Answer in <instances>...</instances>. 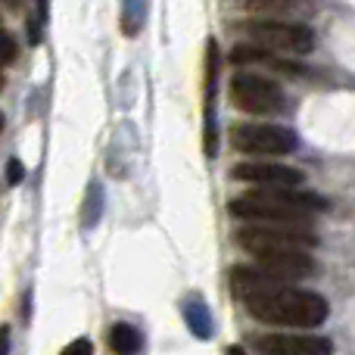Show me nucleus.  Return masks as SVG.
<instances>
[{"instance_id":"obj_6","label":"nucleus","mask_w":355,"mask_h":355,"mask_svg":"<svg viewBox=\"0 0 355 355\" xmlns=\"http://www.w3.org/2000/svg\"><path fill=\"white\" fill-rule=\"evenodd\" d=\"M237 246L246 250L250 256L275 252L284 250V246L312 250V246H318V234L312 227H296V225H243L237 231Z\"/></svg>"},{"instance_id":"obj_16","label":"nucleus","mask_w":355,"mask_h":355,"mask_svg":"<svg viewBox=\"0 0 355 355\" xmlns=\"http://www.w3.org/2000/svg\"><path fill=\"white\" fill-rule=\"evenodd\" d=\"M37 6H41V12H47V0H37Z\"/></svg>"},{"instance_id":"obj_2","label":"nucleus","mask_w":355,"mask_h":355,"mask_svg":"<svg viewBox=\"0 0 355 355\" xmlns=\"http://www.w3.org/2000/svg\"><path fill=\"white\" fill-rule=\"evenodd\" d=\"M243 306L256 321L284 327V331H315L331 315V302L321 293L290 287V284H277V287H268L262 293L246 296Z\"/></svg>"},{"instance_id":"obj_13","label":"nucleus","mask_w":355,"mask_h":355,"mask_svg":"<svg viewBox=\"0 0 355 355\" xmlns=\"http://www.w3.org/2000/svg\"><path fill=\"white\" fill-rule=\"evenodd\" d=\"M22 162H19V159H10V172H6V181H10V184H19V181H22Z\"/></svg>"},{"instance_id":"obj_10","label":"nucleus","mask_w":355,"mask_h":355,"mask_svg":"<svg viewBox=\"0 0 355 355\" xmlns=\"http://www.w3.org/2000/svg\"><path fill=\"white\" fill-rule=\"evenodd\" d=\"M110 349L116 352V355H137L141 352V334L135 331L131 324H125V321H119V324H112L110 327Z\"/></svg>"},{"instance_id":"obj_3","label":"nucleus","mask_w":355,"mask_h":355,"mask_svg":"<svg viewBox=\"0 0 355 355\" xmlns=\"http://www.w3.org/2000/svg\"><path fill=\"white\" fill-rule=\"evenodd\" d=\"M234 150L246 156H259V159H281L300 150V137L287 125H271V122H252L237 125L231 131Z\"/></svg>"},{"instance_id":"obj_5","label":"nucleus","mask_w":355,"mask_h":355,"mask_svg":"<svg viewBox=\"0 0 355 355\" xmlns=\"http://www.w3.org/2000/svg\"><path fill=\"white\" fill-rule=\"evenodd\" d=\"M252 44L287 56H306L315 50V31L302 22H281V19H256L246 25Z\"/></svg>"},{"instance_id":"obj_17","label":"nucleus","mask_w":355,"mask_h":355,"mask_svg":"<svg viewBox=\"0 0 355 355\" xmlns=\"http://www.w3.org/2000/svg\"><path fill=\"white\" fill-rule=\"evenodd\" d=\"M3 125H6V119H3V112H0V131H3Z\"/></svg>"},{"instance_id":"obj_9","label":"nucleus","mask_w":355,"mask_h":355,"mask_svg":"<svg viewBox=\"0 0 355 355\" xmlns=\"http://www.w3.org/2000/svg\"><path fill=\"white\" fill-rule=\"evenodd\" d=\"M231 62L234 66H265V69H275V72H284V75H302L306 69L300 62L287 60V56L275 53V50L262 47V44H237L231 50Z\"/></svg>"},{"instance_id":"obj_7","label":"nucleus","mask_w":355,"mask_h":355,"mask_svg":"<svg viewBox=\"0 0 355 355\" xmlns=\"http://www.w3.org/2000/svg\"><path fill=\"white\" fill-rule=\"evenodd\" d=\"M250 340L259 355H334V340L321 337V334L275 331V334H256Z\"/></svg>"},{"instance_id":"obj_12","label":"nucleus","mask_w":355,"mask_h":355,"mask_svg":"<svg viewBox=\"0 0 355 355\" xmlns=\"http://www.w3.org/2000/svg\"><path fill=\"white\" fill-rule=\"evenodd\" d=\"M60 355H94V343L85 340V337H78V340H72Z\"/></svg>"},{"instance_id":"obj_1","label":"nucleus","mask_w":355,"mask_h":355,"mask_svg":"<svg viewBox=\"0 0 355 355\" xmlns=\"http://www.w3.org/2000/svg\"><path fill=\"white\" fill-rule=\"evenodd\" d=\"M327 200L302 187H259L227 202V212L243 225H296L312 227L315 212H324Z\"/></svg>"},{"instance_id":"obj_18","label":"nucleus","mask_w":355,"mask_h":355,"mask_svg":"<svg viewBox=\"0 0 355 355\" xmlns=\"http://www.w3.org/2000/svg\"><path fill=\"white\" fill-rule=\"evenodd\" d=\"M0 87H3V75H0Z\"/></svg>"},{"instance_id":"obj_14","label":"nucleus","mask_w":355,"mask_h":355,"mask_svg":"<svg viewBox=\"0 0 355 355\" xmlns=\"http://www.w3.org/2000/svg\"><path fill=\"white\" fill-rule=\"evenodd\" d=\"M10 337H12L10 324H0V355H10Z\"/></svg>"},{"instance_id":"obj_15","label":"nucleus","mask_w":355,"mask_h":355,"mask_svg":"<svg viewBox=\"0 0 355 355\" xmlns=\"http://www.w3.org/2000/svg\"><path fill=\"white\" fill-rule=\"evenodd\" d=\"M227 355H246V352L240 349V346H231V349H227Z\"/></svg>"},{"instance_id":"obj_8","label":"nucleus","mask_w":355,"mask_h":355,"mask_svg":"<svg viewBox=\"0 0 355 355\" xmlns=\"http://www.w3.org/2000/svg\"><path fill=\"white\" fill-rule=\"evenodd\" d=\"M234 181L252 184V187H302L306 184V172L284 162H271V159H250L240 162L231 168Z\"/></svg>"},{"instance_id":"obj_4","label":"nucleus","mask_w":355,"mask_h":355,"mask_svg":"<svg viewBox=\"0 0 355 355\" xmlns=\"http://www.w3.org/2000/svg\"><path fill=\"white\" fill-rule=\"evenodd\" d=\"M231 103L240 112H250V116H275L287 106V94L277 85L275 78L259 72H237L231 78Z\"/></svg>"},{"instance_id":"obj_11","label":"nucleus","mask_w":355,"mask_h":355,"mask_svg":"<svg viewBox=\"0 0 355 355\" xmlns=\"http://www.w3.org/2000/svg\"><path fill=\"white\" fill-rule=\"evenodd\" d=\"M16 56H19V47H16V41H12V35L0 28V66L16 62Z\"/></svg>"}]
</instances>
